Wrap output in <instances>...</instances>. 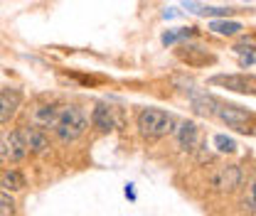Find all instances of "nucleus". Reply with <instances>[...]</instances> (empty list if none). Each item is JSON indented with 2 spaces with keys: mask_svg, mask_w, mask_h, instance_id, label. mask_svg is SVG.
I'll return each instance as SVG.
<instances>
[{
  "mask_svg": "<svg viewBox=\"0 0 256 216\" xmlns=\"http://www.w3.org/2000/svg\"><path fill=\"white\" fill-rule=\"evenodd\" d=\"M242 209L244 212H249V214H254L256 212V207H254V189L249 187V192L244 194V199H242Z\"/></svg>",
  "mask_w": 256,
  "mask_h": 216,
  "instance_id": "20",
  "label": "nucleus"
},
{
  "mask_svg": "<svg viewBox=\"0 0 256 216\" xmlns=\"http://www.w3.org/2000/svg\"><path fill=\"white\" fill-rule=\"evenodd\" d=\"M57 116H60V106H54V103H50V106H40L37 111H34V116H32V121L37 128H54L57 123Z\"/></svg>",
  "mask_w": 256,
  "mask_h": 216,
  "instance_id": "12",
  "label": "nucleus"
},
{
  "mask_svg": "<svg viewBox=\"0 0 256 216\" xmlns=\"http://www.w3.org/2000/svg\"><path fill=\"white\" fill-rule=\"evenodd\" d=\"M138 133L143 138H162V135H170L175 130V121L172 116H168L165 111L160 108H143L138 113Z\"/></svg>",
  "mask_w": 256,
  "mask_h": 216,
  "instance_id": "2",
  "label": "nucleus"
},
{
  "mask_svg": "<svg viewBox=\"0 0 256 216\" xmlns=\"http://www.w3.org/2000/svg\"><path fill=\"white\" fill-rule=\"evenodd\" d=\"M242 180H244V172H242V167L239 165H226V167H220V170H214L212 172V177H210V187L214 189V192H234L236 187L242 185Z\"/></svg>",
  "mask_w": 256,
  "mask_h": 216,
  "instance_id": "4",
  "label": "nucleus"
},
{
  "mask_svg": "<svg viewBox=\"0 0 256 216\" xmlns=\"http://www.w3.org/2000/svg\"><path fill=\"white\" fill-rule=\"evenodd\" d=\"M15 199L10 197V192H0V216H12L15 214Z\"/></svg>",
  "mask_w": 256,
  "mask_h": 216,
  "instance_id": "18",
  "label": "nucleus"
},
{
  "mask_svg": "<svg viewBox=\"0 0 256 216\" xmlns=\"http://www.w3.org/2000/svg\"><path fill=\"white\" fill-rule=\"evenodd\" d=\"M194 34H197L194 27H178V30H170L162 34V44H175V42H180V39H190Z\"/></svg>",
  "mask_w": 256,
  "mask_h": 216,
  "instance_id": "17",
  "label": "nucleus"
},
{
  "mask_svg": "<svg viewBox=\"0 0 256 216\" xmlns=\"http://www.w3.org/2000/svg\"><path fill=\"white\" fill-rule=\"evenodd\" d=\"M210 84H217V86H224L229 91H239V93H254V76L249 74H226V76H212Z\"/></svg>",
  "mask_w": 256,
  "mask_h": 216,
  "instance_id": "5",
  "label": "nucleus"
},
{
  "mask_svg": "<svg viewBox=\"0 0 256 216\" xmlns=\"http://www.w3.org/2000/svg\"><path fill=\"white\" fill-rule=\"evenodd\" d=\"M20 103H22V93L18 89H2L0 91V125L8 123L18 113Z\"/></svg>",
  "mask_w": 256,
  "mask_h": 216,
  "instance_id": "8",
  "label": "nucleus"
},
{
  "mask_svg": "<svg viewBox=\"0 0 256 216\" xmlns=\"http://www.w3.org/2000/svg\"><path fill=\"white\" fill-rule=\"evenodd\" d=\"M0 187H2L5 192H20V189H25V177H22L18 170H8V172L0 177Z\"/></svg>",
  "mask_w": 256,
  "mask_h": 216,
  "instance_id": "15",
  "label": "nucleus"
},
{
  "mask_svg": "<svg viewBox=\"0 0 256 216\" xmlns=\"http://www.w3.org/2000/svg\"><path fill=\"white\" fill-rule=\"evenodd\" d=\"M20 133H22V140H25V145H28V153L44 155L50 150V138H47V133H44L42 128L25 125V128H20Z\"/></svg>",
  "mask_w": 256,
  "mask_h": 216,
  "instance_id": "6",
  "label": "nucleus"
},
{
  "mask_svg": "<svg viewBox=\"0 0 256 216\" xmlns=\"http://www.w3.org/2000/svg\"><path fill=\"white\" fill-rule=\"evenodd\" d=\"M178 59L185 62L188 66H207V64H214L217 57L204 49V47H194V44H188V47H180L178 49Z\"/></svg>",
  "mask_w": 256,
  "mask_h": 216,
  "instance_id": "7",
  "label": "nucleus"
},
{
  "mask_svg": "<svg viewBox=\"0 0 256 216\" xmlns=\"http://www.w3.org/2000/svg\"><path fill=\"white\" fill-rule=\"evenodd\" d=\"M8 160V148H5V135H0V162Z\"/></svg>",
  "mask_w": 256,
  "mask_h": 216,
  "instance_id": "21",
  "label": "nucleus"
},
{
  "mask_svg": "<svg viewBox=\"0 0 256 216\" xmlns=\"http://www.w3.org/2000/svg\"><path fill=\"white\" fill-rule=\"evenodd\" d=\"M214 145H217L220 153H234L236 150V143L232 138H226V135H214Z\"/></svg>",
  "mask_w": 256,
  "mask_h": 216,
  "instance_id": "19",
  "label": "nucleus"
},
{
  "mask_svg": "<svg viewBox=\"0 0 256 216\" xmlns=\"http://www.w3.org/2000/svg\"><path fill=\"white\" fill-rule=\"evenodd\" d=\"M175 138H178V145L185 150V153H192L200 143V128L192 123V121H185L175 128Z\"/></svg>",
  "mask_w": 256,
  "mask_h": 216,
  "instance_id": "9",
  "label": "nucleus"
},
{
  "mask_svg": "<svg viewBox=\"0 0 256 216\" xmlns=\"http://www.w3.org/2000/svg\"><path fill=\"white\" fill-rule=\"evenodd\" d=\"M242 66H254V52H249V54L242 59Z\"/></svg>",
  "mask_w": 256,
  "mask_h": 216,
  "instance_id": "22",
  "label": "nucleus"
},
{
  "mask_svg": "<svg viewBox=\"0 0 256 216\" xmlns=\"http://www.w3.org/2000/svg\"><path fill=\"white\" fill-rule=\"evenodd\" d=\"M86 128H89V118L79 106H64V108H60L57 123L52 130L62 143H74L86 133Z\"/></svg>",
  "mask_w": 256,
  "mask_h": 216,
  "instance_id": "1",
  "label": "nucleus"
},
{
  "mask_svg": "<svg viewBox=\"0 0 256 216\" xmlns=\"http://www.w3.org/2000/svg\"><path fill=\"white\" fill-rule=\"evenodd\" d=\"M224 123L229 128H236L242 133H252V125H254V113L242 108V106H232V103H220L217 111H214Z\"/></svg>",
  "mask_w": 256,
  "mask_h": 216,
  "instance_id": "3",
  "label": "nucleus"
},
{
  "mask_svg": "<svg viewBox=\"0 0 256 216\" xmlns=\"http://www.w3.org/2000/svg\"><path fill=\"white\" fill-rule=\"evenodd\" d=\"M210 30L217 32V34H224V37H234L244 30L242 22H234V20H212L210 22Z\"/></svg>",
  "mask_w": 256,
  "mask_h": 216,
  "instance_id": "14",
  "label": "nucleus"
},
{
  "mask_svg": "<svg viewBox=\"0 0 256 216\" xmlns=\"http://www.w3.org/2000/svg\"><path fill=\"white\" fill-rule=\"evenodd\" d=\"M92 125L98 128L101 133H108L114 125H116V118H114V108L106 106V103H98L94 111H92Z\"/></svg>",
  "mask_w": 256,
  "mask_h": 216,
  "instance_id": "11",
  "label": "nucleus"
},
{
  "mask_svg": "<svg viewBox=\"0 0 256 216\" xmlns=\"http://www.w3.org/2000/svg\"><path fill=\"white\" fill-rule=\"evenodd\" d=\"M192 106H194V111L202 113V116H214V111H217L220 103H217L210 93H192Z\"/></svg>",
  "mask_w": 256,
  "mask_h": 216,
  "instance_id": "13",
  "label": "nucleus"
},
{
  "mask_svg": "<svg viewBox=\"0 0 256 216\" xmlns=\"http://www.w3.org/2000/svg\"><path fill=\"white\" fill-rule=\"evenodd\" d=\"M188 7H192V12H197V15H210V17H226V15H232L234 10H229V7H207V5H197V2H192V0H188L185 2Z\"/></svg>",
  "mask_w": 256,
  "mask_h": 216,
  "instance_id": "16",
  "label": "nucleus"
},
{
  "mask_svg": "<svg viewBox=\"0 0 256 216\" xmlns=\"http://www.w3.org/2000/svg\"><path fill=\"white\" fill-rule=\"evenodd\" d=\"M5 148H8V160H10V162H20V160L28 157V145H25V140H22L20 128H18V130H10V133L5 135Z\"/></svg>",
  "mask_w": 256,
  "mask_h": 216,
  "instance_id": "10",
  "label": "nucleus"
}]
</instances>
